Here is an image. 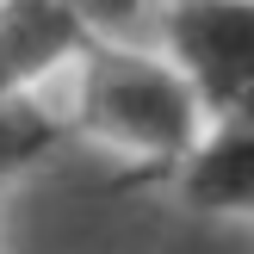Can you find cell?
Instances as JSON below:
<instances>
[{
	"label": "cell",
	"mask_w": 254,
	"mask_h": 254,
	"mask_svg": "<svg viewBox=\"0 0 254 254\" xmlns=\"http://www.w3.org/2000/svg\"><path fill=\"white\" fill-rule=\"evenodd\" d=\"M81 130L106 136V143L143 155V174L174 168L205 130L192 87L168 68V62L143 56V50L118 44H87L81 50Z\"/></svg>",
	"instance_id": "cell-1"
},
{
	"label": "cell",
	"mask_w": 254,
	"mask_h": 254,
	"mask_svg": "<svg viewBox=\"0 0 254 254\" xmlns=\"http://www.w3.org/2000/svg\"><path fill=\"white\" fill-rule=\"evenodd\" d=\"M87 44V25L62 0H0V180L62 143V124L31 106V87Z\"/></svg>",
	"instance_id": "cell-2"
},
{
	"label": "cell",
	"mask_w": 254,
	"mask_h": 254,
	"mask_svg": "<svg viewBox=\"0 0 254 254\" xmlns=\"http://www.w3.org/2000/svg\"><path fill=\"white\" fill-rule=\"evenodd\" d=\"M168 68L192 87L198 112L248 118L254 106V6L248 0H174L161 6Z\"/></svg>",
	"instance_id": "cell-3"
},
{
	"label": "cell",
	"mask_w": 254,
	"mask_h": 254,
	"mask_svg": "<svg viewBox=\"0 0 254 254\" xmlns=\"http://www.w3.org/2000/svg\"><path fill=\"white\" fill-rule=\"evenodd\" d=\"M174 186L192 211L242 217L254 205V118H217L174 161Z\"/></svg>",
	"instance_id": "cell-4"
},
{
	"label": "cell",
	"mask_w": 254,
	"mask_h": 254,
	"mask_svg": "<svg viewBox=\"0 0 254 254\" xmlns=\"http://www.w3.org/2000/svg\"><path fill=\"white\" fill-rule=\"evenodd\" d=\"M62 6H68L87 31H93V25H99V31H130V25L143 19L149 0H62Z\"/></svg>",
	"instance_id": "cell-5"
},
{
	"label": "cell",
	"mask_w": 254,
	"mask_h": 254,
	"mask_svg": "<svg viewBox=\"0 0 254 254\" xmlns=\"http://www.w3.org/2000/svg\"><path fill=\"white\" fill-rule=\"evenodd\" d=\"M161 6H174V0H161Z\"/></svg>",
	"instance_id": "cell-6"
}]
</instances>
